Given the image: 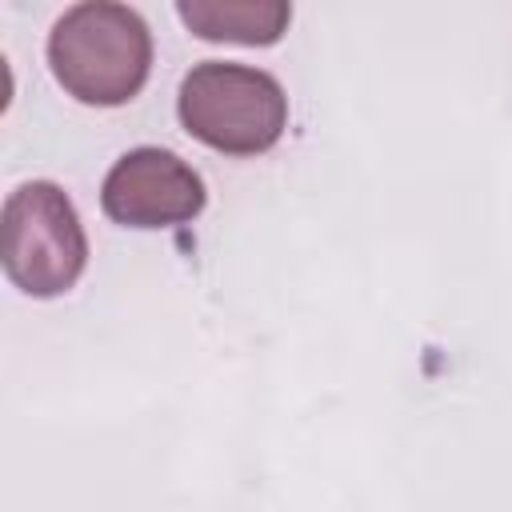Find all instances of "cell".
<instances>
[{
  "label": "cell",
  "instance_id": "1",
  "mask_svg": "<svg viewBox=\"0 0 512 512\" xmlns=\"http://www.w3.org/2000/svg\"><path fill=\"white\" fill-rule=\"evenodd\" d=\"M48 68L56 84L92 108L128 104L152 68V32L128 4L84 0L56 16L48 32Z\"/></svg>",
  "mask_w": 512,
  "mask_h": 512
},
{
  "label": "cell",
  "instance_id": "3",
  "mask_svg": "<svg viewBox=\"0 0 512 512\" xmlns=\"http://www.w3.org/2000/svg\"><path fill=\"white\" fill-rule=\"evenodd\" d=\"M4 276L36 300L64 296L84 264L88 236L68 192L52 180H28L4 200Z\"/></svg>",
  "mask_w": 512,
  "mask_h": 512
},
{
  "label": "cell",
  "instance_id": "5",
  "mask_svg": "<svg viewBox=\"0 0 512 512\" xmlns=\"http://www.w3.org/2000/svg\"><path fill=\"white\" fill-rule=\"evenodd\" d=\"M176 16L200 40L264 48L288 32L292 4H284V0H180Z\"/></svg>",
  "mask_w": 512,
  "mask_h": 512
},
{
  "label": "cell",
  "instance_id": "2",
  "mask_svg": "<svg viewBox=\"0 0 512 512\" xmlns=\"http://www.w3.org/2000/svg\"><path fill=\"white\" fill-rule=\"evenodd\" d=\"M188 136L224 156H260L288 128V96L264 68L236 60H200L176 92Z\"/></svg>",
  "mask_w": 512,
  "mask_h": 512
},
{
  "label": "cell",
  "instance_id": "4",
  "mask_svg": "<svg viewBox=\"0 0 512 512\" xmlns=\"http://www.w3.org/2000/svg\"><path fill=\"white\" fill-rule=\"evenodd\" d=\"M204 200L208 192L200 172L184 156L152 144L124 152L100 184L104 216L116 220L120 228H140V232L188 224L204 212Z\"/></svg>",
  "mask_w": 512,
  "mask_h": 512
}]
</instances>
